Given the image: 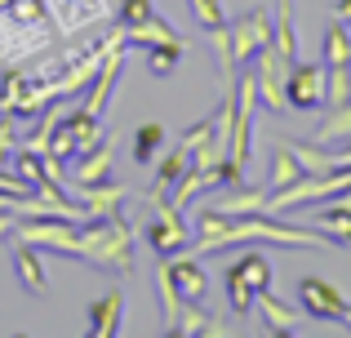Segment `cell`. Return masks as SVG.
<instances>
[{
  "instance_id": "4316f807",
  "label": "cell",
  "mask_w": 351,
  "mask_h": 338,
  "mask_svg": "<svg viewBox=\"0 0 351 338\" xmlns=\"http://www.w3.org/2000/svg\"><path fill=\"white\" fill-rule=\"evenodd\" d=\"M182 53H187V40L152 45V49H147V67H152V76H173V67L182 62Z\"/></svg>"
},
{
  "instance_id": "4dcf8cb0",
  "label": "cell",
  "mask_w": 351,
  "mask_h": 338,
  "mask_svg": "<svg viewBox=\"0 0 351 338\" xmlns=\"http://www.w3.org/2000/svg\"><path fill=\"white\" fill-rule=\"evenodd\" d=\"M152 14H156V0H120V9H116L120 27H138V23H147Z\"/></svg>"
},
{
  "instance_id": "44dd1931",
  "label": "cell",
  "mask_w": 351,
  "mask_h": 338,
  "mask_svg": "<svg viewBox=\"0 0 351 338\" xmlns=\"http://www.w3.org/2000/svg\"><path fill=\"white\" fill-rule=\"evenodd\" d=\"M125 36H129V45H143V49H152V45H173V40H182V36L173 32V23H165L160 14H152L147 23H138V27H125Z\"/></svg>"
},
{
  "instance_id": "52a82bcc",
  "label": "cell",
  "mask_w": 351,
  "mask_h": 338,
  "mask_svg": "<svg viewBox=\"0 0 351 338\" xmlns=\"http://www.w3.org/2000/svg\"><path fill=\"white\" fill-rule=\"evenodd\" d=\"M232 27V49H236V62H254L258 49L271 45V32H276V18L271 9H254V14H240Z\"/></svg>"
},
{
  "instance_id": "277c9868",
  "label": "cell",
  "mask_w": 351,
  "mask_h": 338,
  "mask_svg": "<svg viewBox=\"0 0 351 338\" xmlns=\"http://www.w3.org/2000/svg\"><path fill=\"white\" fill-rule=\"evenodd\" d=\"M289 67H293V62L280 58V49H276V45L258 49V58H254L258 103H263L271 116H285V112H289V98H285V76H289Z\"/></svg>"
},
{
  "instance_id": "d590c367",
  "label": "cell",
  "mask_w": 351,
  "mask_h": 338,
  "mask_svg": "<svg viewBox=\"0 0 351 338\" xmlns=\"http://www.w3.org/2000/svg\"><path fill=\"white\" fill-rule=\"evenodd\" d=\"M343 200H347V205H351V191H343Z\"/></svg>"
},
{
  "instance_id": "e0dca14e",
  "label": "cell",
  "mask_w": 351,
  "mask_h": 338,
  "mask_svg": "<svg viewBox=\"0 0 351 338\" xmlns=\"http://www.w3.org/2000/svg\"><path fill=\"white\" fill-rule=\"evenodd\" d=\"M214 209H223V214H232V218L263 214L267 209V187H245V182H236V187H227V196L214 200Z\"/></svg>"
},
{
  "instance_id": "83f0119b",
  "label": "cell",
  "mask_w": 351,
  "mask_h": 338,
  "mask_svg": "<svg viewBox=\"0 0 351 338\" xmlns=\"http://www.w3.org/2000/svg\"><path fill=\"white\" fill-rule=\"evenodd\" d=\"M223 289H227V303H232V312H236V316H249V312H254V289L240 280V271H236V267H227V271H223Z\"/></svg>"
},
{
  "instance_id": "7c38bea8",
  "label": "cell",
  "mask_w": 351,
  "mask_h": 338,
  "mask_svg": "<svg viewBox=\"0 0 351 338\" xmlns=\"http://www.w3.org/2000/svg\"><path fill=\"white\" fill-rule=\"evenodd\" d=\"M169 271H173V285H178L182 303H205L209 276H205V267H200V254H187V250H182V258L173 254V258H169Z\"/></svg>"
},
{
  "instance_id": "e575fe53",
  "label": "cell",
  "mask_w": 351,
  "mask_h": 338,
  "mask_svg": "<svg viewBox=\"0 0 351 338\" xmlns=\"http://www.w3.org/2000/svg\"><path fill=\"white\" fill-rule=\"evenodd\" d=\"M338 321H343V325H347V330H351V303L343 307V316H338Z\"/></svg>"
},
{
  "instance_id": "8fae6325",
  "label": "cell",
  "mask_w": 351,
  "mask_h": 338,
  "mask_svg": "<svg viewBox=\"0 0 351 338\" xmlns=\"http://www.w3.org/2000/svg\"><path fill=\"white\" fill-rule=\"evenodd\" d=\"M120 325H125V294H120V289L89 303V312H85V334L89 338H116Z\"/></svg>"
},
{
  "instance_id": "8992f818",
  "label": "cell",
  "mask_w": 351,
  "mask_h": 338,
  "mask_svg": "<svg viewBox=\"0 0 351 338\" xmlns=\"http://www.w3.org/2000/svg\"><path fill=\"white\" fill-rule=\"evenodd\" d=\"M285 98L293 112H316L325 103V62H293L285 76Z\"/></svg>"
},
{
  "instance_id": "6da1fadb",
  "label": "cell",
  "mask_w": 351,
  "mask_h": 338,
  "mask_svg": "<svg viewBox=\"0 0 351 338\" xmlns=\"http://www.w3.org/2000/svg\"><path fill=\"white\" fill-rule=\"evenodd\" d=\"M58 23H53L45 0H5L0 5V58L5 62H27L58 40Z\"/></svg>"
},
{
  "instance_id": "ba28073f",
  "label": "cell",
  "mask_w": 351,
  "mask_h": 338,
  "mask_svg": "<svg viewBox=\"0 0 351 338\" xmlns=\"http://www.w3.org/2000/svg\"><path fill=\"white\" fill-rule=\"evenodd\" d=\"M298 303H302V312H307L311 321H338L343 307H347V298H343V289H334L329 280L302 276L298 280Z\"/></svg>"
},
{
  "instance_id": "ffe728a7",
  "label": "cell",
  "mask_w": 351,
  "mask_h": 338,
  "mask_svg": "<svg viewBox=\"0 0 351 338\" xmlns=\"http://www.w3.org/2000/svg\"><path fill=\"white\" fill-rule=\"evenodd\" d=\"M271 45L280 49V58L298 62V32H293V0H276V32Z\"/></svg>"
},
{
  "instance_id": "3957f363",
  "label": "cell",
  "mask_w": 351,
  "mask_h": 338,
  "mask_svg": "<svg viewBox=\"0 0 351 338\" xmlns=\"http://www.w3.org/2000/svg\"><path fill=\"white\" fill-rule=\"evenodd\" d=\"M14 232H18V241L53 250L58 258H80V223H67V218H23V223H14Z\"/></svg>"
},
{
  "instance_id": "d6a6232c",
  "label": "cell",
  "mask_w": 351,
  "mask_h": 338,
  "mask_svg": "<svg viewBox=\"0 0 351 338\" xmlns=\"http://www.w3.org/2000/svg\"><path fill=\"white\" fill-rule=\"evenodd\" d=\"M9 147H14V130H9V125L0 121V169H5V156H9Z\"/></svg>"
},
{
  "instance_id": "7402d4cb",
  "label": "cell",
  "mask_w": 351,
  "mask_h": 338,
  "mask_svg": "<svg viewBox=\"0 0 351 338\" xmlns=\"http://www.w3.org/2000/svg\"><path fill=\"white\" fill-rule=\"evenodd\" d=\"M325 67H351V32L343 18H334V23L325 27Z\"/></svg>"
},
{
  "instance_id": "484cf974",
  "label": "cell",
  "mask_w": 351,
  "mask_h": 338,
  "mask_svg": "<svg viewBox=\"0 0 351 338\" xmlns=\"http://www.w3.org/2000/svg\"><path fill=\"white\" fill-rule=\"evenodd\" d=\"M316 143H351V103L334 107V112H329L325 121H320Z\"/></svg>"
},
{
  "instance_id": "9a60e30c",
  "label": "cell",
  "mask_w": 351,
  "mask_h": 338,
  "mask_svg": "<svg viewBox=\"0 0 351 338\" xmlns=\"http://www.w3.org/2000/svg\"><path fill=\"white\" fill-rule=\"evenodd\" d=\"M169 334L173 338H196V334L227 338L232 330H227V321H218V316H205V312H200V303H182V312H178V321L169 325Z\"/></svg>"
},
{
  "instance_id": "5bb4252c",
  "label": "cell",
  "mask_w": 351,
  "mask_h": 338,
  "mask_svg": "<svg viewBox=\"0 0 351 338\" xmlns=\"http://www.w3.org/2000/svg\"><path fill=\"white\" fill-rule=\"evenodd\" d=\"M14 271H18V285H23L32 298H40L45 289H49V276H45V263H40V245L18 241V250H14Z\"/></svg>"
},
{
  "instance_id": "5b68a950",
  "label": "cell",
  "mask_w": 351,
  "mask_h": 338,
  "mask_svg": "<svg viewBox=\"0 0 351 338\" xmlns=\"http://www.w3.org/2000/svg\"><path fill=\"white\" fill-rule=\"evenodd\" d=\"M152 209V223H147V245H152L160 258H173V254H182L191 245V232H187V223H182V209H173L169 200L165 205H147Z\"/></svg>"
},
{
  "instance_id": "1f68e13d",
  "label": "cell",
  "mask_w": 351,
  "mask_h": 338,
  "mask_svg": "<svg viewBox=\"0 0 351 338\" xmlns=\"http://www.w3.org/2000/svg\"><path fill=\"white\" fill-rule=\"evenodd\" d=\"M209 138H214V116H205V121H196V125H191V130L182 134V143H178V147H182V152H196L200 143H209Z\"/></svg>"
},
{
  "instance_id": "cb8c5ba5",
  "label": "cell",
  "mask_w": 351,
  "mask_h": 338,
  "mask_svg": "<svg viewBox=\"0 0 351 338\" xmlns=\"http://www.w3.org/2000/svg\"><path fill=\"white\" fill-rule=\"evenodd\" d=\"M160 147H165V125L160 121H147L134 130V160L138 165H152L160 156Z\"/></svg>"
},
{
  "instance_id": "2e32d148",
  "label": "cell",
  "mask_w": 351,
  "mask_h": 338,
  "mask_svg": "<svg viewBox=\"0 0 351 338\" xmlns=\"http://www.w3.org/2000/svg\"><path fill=\"white\" fill-rule=\"evenodd\" d=\"M129 196V187L125 182H112V178H103V182H89V187H80V205L89 209V218H103V214H116L120 209V200Z\"/></svg>"
},
{
  "instance_id": "ac0fdd59",
  "label": "cell",
  "mask_w": 351,
  "mask_h": 338,
  "mask_svg": "<svg viewBox=\"0 0 351 338\" xmlns=\"http://www.w3.org/2000/svg\"><path fill=\"white\" fill-rule=\"evenodd\" d=\"M302 178V165H298V156H293V147H289V138H280L276 143V152H271V173H267V196L271 191H280V187H289V182H298Z\"/></svg>"
},
{
  "instance_id": "f1b7e54d",
  "label": "cell",
  "mask_w": 351,
  "mask_h": 338,
  "mask_svg": "<svg viewBox=\"0 0 351 338\" xmlns=\"http://www.w3.org/2000/svg\"><path fill=\"white\" fill-rule=\"evenodd\" d=\"M325 103L329 107L351 103V67H325Z\"/></svg>"
},
{
  "instance_id": "d6986e66",
  "label": "cell",
  "mask_w": 351,
  "mask_h": 338,
  "mask_svg": "<svg viewBox=\"0 0 351 338\" xmlns=\"http://www.w3.org/2000/svg\"><path fill=\"white\" fill-rule=\"evenodd\" d=\"M112 178V143L98 138L85 156H76V187H89V182Z\"/></svg>"
},
{
  "instance_id": "30bf717a",
  "label": "cell",
  "mask_w": 351,
  "mask_h": 338,
  "mask_svg": "<svg viewBox=\"0 0 351 338\" xmlns=\"http://www.w3.org/2000/svg\"><path fill=\"white\" fill-rule=\"evenodd\" d=\"M307 227H316L320 236H325L329 245H351V205L343 196H329V205H320V209H311L307 218H302Z\"/></svg>"
},
{
  "instance_id": "d4e9b609",
  "label": "cell",
  "mask_w": 351,
  "mask_h": 338,
  "mask_svg": "<svg viewBox=\"0 0 351 338\" xmlns=\"http://www.w3.org/2000/svg\"><path fill=\"white\" fill-rule=\"evenodd\" d=\"M232 267L240 271V280H245L254 294L258 289H271V263H267V254H240Z\"/></svg>"
},
{
  "instance_id": "7a4b0ae2",
  "label": "cell",
  "mask_w": 351,
  "mask_h": 338,
  "mask_svg": "<svg viewBox=\"0 0 351 338\" xmlns=\"http://www.w3.org/2000/svg\"><path fill=\"white\" fill-rule=\"evenodd\" d=\"M134 245H138L134 223H129L120 209L80 223V258L94 263V267H103V271L129 276V271H134Z\"/></svg>"
},
{
  "instance_id": "4fadbf2b",
  "label": "cell",
  "mask_w": 351,
  "mask_h": 338,
  "mask_svg": "<svg viewBox=\"0 0 351 338\" xmlns=\"http://www.w3.org/2000/svg\"><path fill=\"white\" fill-rule=\"evenodd\" d=\"M254 307H258V316H263L267 334H298L302 312H298V307H289L285 298H276L271 289H258V294H254Z\"/></svg>"
},
{
  "instance_id": "9c48e42d",
  "label": "cell",
  "mask_w": 351,
  "mask_h": 338,
  "mask_svg": "<svg viewBox=\"0 0 351 338\" xmlns=\"http://www.w3.org/2000/svg\"><path fill=\"white\" fill-rule=\"evenodd\" d=\"M45 5H49V14H53V23H58L62 36H76V32H85V27L103 23V18L112 14L107 0H45Z\"/></svg>"
},
{
  "instance_id": "f546056e",
  "label": "cell",
  "mask_w": 351,
  "mask_h": 338,
  "mask_svg": "<svg viewBox=\"0 0 351 338\" xmlns=\"http://www.w3.org/2000/svg\"><path fill=\"white\" fill-rule=\"evenodd\" d=\"M191 14H196V23L205 27V32H214V27H227L223 0H191Z\"/></svg>"
},
{
  "instance_id": "603a6c76",
  "label": "cell",
  "mask_w": 351,
  "mask_h": 338,
  "mask_svg": "<svg viewBox=\"0 0 351 338\" xmlns=\"http://www.w3.org/2000/svg\"><path fill=\"white\" fill-rule=\"evenodd\" d=\"M156 294H160V312H165V325H173V321H178V312H182V294H178V285H173L169 258H160V267H156Z\"/></svg>"
},
{
  "instance_id": "836d02e7",
  "label": "cell",
  "mask_w": 351,
  "mask_h": 338,
  "mask_svg": "<svg viewBox=\"0 0 351 338\" xmlns=\"http://www.w3.org/2000/svg\"><path fill=\"white\" fill-rule=\"evenodd\" d=\"M334 18H343V23H351V0H338V5H334Z\"/></svg>"
}]
</instances>
